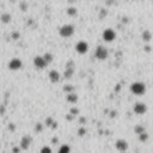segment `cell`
<instances>
[{
	"label": "cell",
	"instance_id": "6da1fadb",
	"mask_svg": "<svg viewBox=\"0 0 153 153\" xmlns=\"http://www.w3.org/2000/svg\"><path fill=\"white\" fill-rule=\"evenodd\" d=\"M130 91L134 95H144L146 92V85L144 83H140V81H135V83L130 84Z\"/></svg>",
	"mask_w": 153,
	"mask_h": 153
},
{
	"label": "cell",
	"instance_id": "7a4b0ae2",
	"mask_svg": "<svg viewBox=\"0 0 153 153\" xmlns=\"http://www.w3.org/2000/svg\"><path fill=\"white\" fill-rule=\"evenodd\" d=\"M59 34L62 37H71L74 34V26L72 24H65L59 29Z\"/></svg>",
	"mask_w": 153,
	"mask_h": 153
},
{
	"label": "cell",
	"instance_id": "3957f363",
	"mask_svg": "<svg viewBox=\"0 0 153 153\" xmlns=\"http://www.w3.org/2000/svg\"><path fill=\"white\" fill-rule=\"evenodd\" d=\"M95 56L98 59V60H105L108 59L109 56V52H108V49L103 46H98L96 48V52H95Z\"/></svg>",
	"mask_w": 153,
	"mask_h": 153
},
{
	"label": "cell",
	"instance_id": "277c9868",
	"mask_svg": "<svg viewBox=\"0 0 153 153\" xmlns=\"http://www.w3.org/2000/svg\"><path fill=\"white\" fill-rule=\"evenodd\" d=\"M102 38H103L105 42H111V41H114L116 38V33L113 29H105L103 34H102Z\"/></svg>",
	"mask_w": 153,
	"mask_h": 153
},
{
	"label": "cell",
	"instance_id": "5b68a950",
	"mask_svg": "<svg viewBox=\"0 0 153 153\" xmlns=\"http://www.w3.org/2000/svg\"><path fill=\"white\" fill-rule=\"evenodd\" d=\"M7 66H8V69H11V71H17V69H20V68H22L23 62H22V60H20V59L15 57V59H12L11 61H10Z\"/></svg>",
	"mask_w": 153,
	"mask_h": 153
},
{
	"label": "cell",
	"instance_id": "8992f818",
	"mask_svg": "<svg viewBox=\"0 0 153 153\" xmlns=\"http://www.w3.org/2000/svg\"><path fill=\"white\" fill-rule=\"evenodd\" d=\"M134 113L138 115H144L147 111V105L145 103H141V102H138V103L134 104Z\"/></svg>",
	"mask_w": 153,
	"mask_h": 153
},
{
	"label": "cell",
	"instance_id": "52a82bcc",
	"mask_svg": "<svg viewBox=\"0 0 153 153\" xmlns=\"http://www.w3.org/2000/svg\"><path fill=\"white\" fill-rule=\"evenodd\" d=\"M34 65H35V67H36L37 69H43L48 64L46 62V60H44L43 56L37 55V56H35V59H34Z\"/></svg>",
	"mask_w": 153,
	"mask_h": 153
},
{
	"label": "cell",
	"instance_id": "ba28073f",
	"mask_svg": "<svg viewBox=\"0 0 153 153\" xmlns=\"http://www.w3.org/2000/svg\"><path fill=\"white\" fill-rule=\"evenodd\" d=\"M75 50L79 54H85L89 50V43L85 42V41H80L75 44Z\"/></svg>",
	"mask_w": 153,
	"mask_h": 153
},
{
	"label": "cell",
	"instance_id": "9c48e42d",
	"mask_svg": "<svg viewBox=\"0 0 153 153\" xmlns=\"http://www.w3.org/2000/svg\"><path fill=\"white\" fill-rule=\"evenodd\" d=\"M33 142V138L29 136V135H24L22 138V140H20V144H19V147L22 150H28L30 147V145H31Z\"/></svg>",
	"mask_w": 153,
	"mask_h": 153
},
{
	"label": "cell",
	"instance_id": "30bf717a",
	"mask_svg": "<svg viewBox=\"0 0 153 153\" xmlns=\"http://www.w3.org/2000/svg\"><path fill=\"white\" fill-rule=\"evenodd\" d=\"M115 147H116L118 151H121V152H125V151H127V148H128V142H127L126 140H123V139H118V140H116V142H115Z\"/></svg>",
	"mask_w": 153,
	"mask_h": 153
},
{
	"label": "cell",
	"instance_id": "8fae6325",
	"mask_svg": "<svg viewBox=\"0 0 153 153\" xmlns=\"http://www.w3.org/2000/svg\"><path fill=\"white\" fill-rule=\"evenodd\" d=\"M48 77H49V79H50V81H52V83H57V81L60 80V73L57 72L56 69L50 71L49 74H48Z\"/></svg>",
	"mask_w": 153,
	"mask_h": 153
},
{
	"label": "cell",
	"instance_id": "7c38bea8",
	"mask_svg": "<svg viewBox=\"0 0 153 153\" xmlns=\"http://www.w3.org/2000/svg\"><path fill=\"white\" fill-rule=\"evenodd\" d=\"M141 38H142V41H145V42H150L151 38H152V34L148 31V30H144L141 34Z\"/></svg>",
	"mask_w": 153,
	"mask_h": 153
},
{
	"label": "cell",
	"instance_id": "4fadbf2b",
	"mask_svg": "<svg viewBox=\"0 0 153 153\" xmlns=\"http://www.w3.org/2000/svg\"><path fill=\"white\" fill-rule=\"evenodd\" d=\"M73 74H74V68H66L65 72H64V77H65L66 79L72 78Z\"/></svg>",
	"mask_w": 153,
	"mask_h": 153
},
{
	"label": "cell",
	"instance_id": "5bb4252c",
	"mask_svg": "<svg viewBox=\"0 0 153 153\" xmlns=\"http://www.w3.org/2000/svg\"><path fill=\"white\" fill-rule=\"evenodd\" d=\"M66 99H67V102H69V103H77V102H78V96L75 93H69V95H67Z\"/></svg>",
	"mask_w": 153,
	"mask_h": 153
},
{
	"label": "cell",
	"instance_id": "9a60e30c",
	"mask_svg": "<svg viewBox=\"0 0 153 153\" xmlns=\"http://www.w3.org/2000/svg\"><path fill=\"white\" fill-rule=\"evenodd\" d=\"M0 19H1L3 23H10V22H11V19H12V17H11L10 13H3L1 17H0Z\"/></svg>",
	"mask_w": 153,
	"mask_h": 153
},
{
	"label": "cell",
	"instance_id": "2e32d148",
	"mask_svg": "<svg viewBox=\"0 0 153 153\" xmlns=\"http://www.w3.org/2000/svg\"><path fill=\"white\" fill-rule=\"evenodd\" d=\"M134 132H135L136 134H139V135H140V134H142V133H145L146 130H145V127L142 126V125H138V126H135V127H134Z\"/></svg>",
	"mask_w": 153,
	"mask_h": 153
},
{
	"label": "cell",
	"instance_id": "e0dca14e",
	"mask_svg": "<svg viewBox=\"0 0 153 153\" xmlns=\"http://www.w3.org/2000/svg\"><path fill=\"white\" fill-rule=\"evenodd\" d=\"M66 12H67V15L68 16H75L77 13H78V11H77V8L75 7H67V10H66Z\"/></svg>",
	"mask_w": 153,
	"mask_h": 153
},
{
	"label": "cell",
	"instance_id": "ac0fdd59",
	"mask_svg": "<svg viewBox=\"0 0 153 153\" xmlns=\"http://www.w3.org/2000/svg\"><path fill=\"white\" fill-rule=\"evenodd\" d=\"M69 152H71V147L68 145H62V146L60 147V150H59L57 153H69Z\"/></svg>",
	"mask_w": 153,
	"mask_h": 153
},
{
	"label": "cell",
	"instance_id": "d6986e66",
	"mask_svg": "<svg viewBox=\"0 0 153 153\" xmlns=\"http://www.w3.org/2000/svg\"><path fill=\"white\" fill-rule=\"evenodd\" d=\"M43 57H44V60H46L47 64H52V62H53V55L50 54V53H46V54L43 55Z\"/></svg>",
	"mask_w": 153,
	"mask_h": 153
},
{
	"label": "cell",
	"instance_id": "ffe728a7",
	"mask_svg": "<svg viewBox=\"0 0 153 153\" xmlns=\"http://www.w3.org/2000/svg\"><path fill=\"white\" fill-rule=\"evenodd\" d=\"M73 90H74V87L72 85H65L64 86V91H65V92H67V95L73 93Z\"/></svg>",
	"mask_w": 153,
	"mask_h": 153
},
{
	"label": "cell",
	"instance_id": "44dd1931",
	"mask_svg": "<svg viewBox=\"0 0 153 153\" xmlns=\"http://www.w3.org/2000/svg\"><path fill=\"white\" fill-rule=\"evenodd\" d=\"M139 140H140L141 142H146V141L148 140V134L146 133V132H145V133H142V134H140V135H139Z\"/></svg>",
	"mask_w": 153,
	"mask_h": 153
},
{
	"label": "cell",
	"instance_id": "7402d4cb",
	"mask_svg": "<svg viewBox=\"0 0 153 153\" xmlns=\"http://www.w3.org/2000/svg\"><path fill=\"white\" fill-rule=\"evenodd\" d=\"M42 130H43V125L41 123V122H37L36 126H35V132H37V133H41Z\"/></svg>",
	"mask_w": 153,
	"mask_h": 153
},
{
	"label": "cell",
	"instance_id": "603a6c76",
	"mask_svg": "<svg viewBox=\"0 0 153 153\" xmlns=\"http://www.w3.org/2000/svg\"><path fill=\"white\" fill-rule=\"evenodd\" d=\"M39 153H52V147H49V146H43L42 148H41Z\"/></svg>",
	"mask_w": 153,
	"mask_h": 153
},
{
	"label": "cell",
	"instance_id": "cb8c5ba5",
	"mask_svg": "<svg viewBox=\"0 0 153 153\" xmlns=\"http://www.w3.org/2000/svg\"><path fill=\"white\" fill-rule=\"evenodd\" d=\"M53 123H54V121H53V118H52V117H47V118H46V126L52 127V126H53Z\"/></svg>",
	"mask_w": 153,
	"mask_h": 153
},
{
	"label": "cell",
	"instance_id": "d4e9b609",
	"mask_svg": "<svg viewBox=\"0 0 153 153\" xmlns=\"http://www.w3.org/2000/svg\"><path fill=\"white\" fill-rule=\"evenodd\" d=\"M86 134V128H79L78 129V135L79 136H84Z\"/></svg>",
	"mask_w": 153,
	"mask_h": 153
},
{
	"label": "cell",
	"instance_id": "484cf974",
	"mask_svg": "<svg viewBox=\"0 0 153 153\" xmlns=\"http://www.w3.org/2000/svg\"><path fill=\"white\" fill-rule=\"evenodd\" d=\"M79 114V109L78 108H75V107H73V108H71V115H78Z\"/></svg>",
	"mask_w": 153,
	"mask_h": 153
},
{
	"label": "cell",
	"instance_id": "4316f807",
	"mask_svg": "<svg viewBox=\"0 0 153 153\" xmlns=\"http://www.w3.org/2000/svg\"><path fill=\"white\" fill-rule=\"evenodd\" d=\"M19 7H20V10H22V11H26L28 4H26V3H24V1H22V3L19 4Z\"/></svg>",
	"mask_w": 153,
	"mask_h": 153
},
{
	"label": "cell",
	"instance_id": "83f0119b",
	"mask_svg": "<svg viewBox=\"0 0 153 153\" xmlns=\"http://www.w3.org/2000/svg\"><path fill=\"white\" fill-rule=\"evenodd\" d=\"M66 68H74V62L73 61H68L66 64Z\"/></svg>",
	"mask_w": 153,
	"mask_h": 153
},
{
	"label": "cell",
	"instance_id": "f1b7e54d",
	"mask_svg": "<svg viewBox=\"0 0 153 153\" xmlns=\"http://www.w3.org/2000/svg\"><path fill=\"white\" fill-rule=\"evenodd\" d=\"M19 36H20L19 33H13V34H12V38H13V39H18Z\"/></svg>",
	"mask_w": 153,
	"mask_h": 153
},
{
	"label": "cell",
	"instance_id": "f546056e",
	"mask_svg": "<svg viewBox=\"0 0 153 153\" xmlns=\"http://www.w3.org/2000/svg\"><path fill=\"white\" fill-rule=\"evenodd\" d=\"M22 150L20 147H13V150H12V153H19V151Z\"/></svg>",
	"mask_w": 153,
	"mask_h": 153
},
{
	"label": "cell",
	"instance_id": "4dcf8cb0",
	"mask_svg": "<svg viewBox=\"0 0 153 153\" xmlns=\"http://www.w3.org/2000/svg\"><path fill=\"white\" fill-rule=\"evenodd\" d=\"M116 115H117V111H111V113H110V117H111V118L115 117Z\"/></svg>",
	"mask_w": 153,
	"mask_h": 153
},
{
	"label": "cell",
	"instance_id": "1f68e13d",
	"mask_svg": "<svg viewBox=\"0 0 153 153\" xmlns=\"http://www.w3.org/2000/svg\"><path fill=\"white\" fill-rule=\"evenodd\" d=\"M8 129L13 132V130H15V125H13V123H10V125H8Z\"/></svg>",
	"mask_w": 153,
	"mask_h": 153
},
{
	"label": "cell",
	"instance_id": "d6a6232c",
	"mask_svg": "<svg viewBox=\"0 0 153 153\" xmlns=\"http://www.w3.org/2000/svg\"><path fill=\"white\" fill-rule=\"evenodd\" d=\"M144 49H145V52H147V53H148V52H151V47H150L148 44H147V46H145V47H144Z\"/></svg>",
	"mask_w": 153,
	"mask_h": 153
},
{
	"label": "cell",
	"instance_id": "836d02e7",
	"mask_svg": "<svg viewBox=\"0 0 153 153\" xmlns=\"http://www.w3.org/2000/svg\"><path fill=\"white\" fill-rule=\"evenodd\" d=\"M66 120H68V121H72L73 120V115H66Z\"/></svg>",
	"mask_w": 153,
	"mask_h": 153
},
{
	"label": "cell",
	"instance_id": "e575fe53",
	"mask_svg": "<svg viewBox=\"0 0 153 153\" xmlns=\"http://www.w3.org/2000/svg\"><path fill=\"white\" fill-rule=\"evenodd\" d=\"M52 128H53V129H56V128H57V123H56V122H54V123H53Z\"/></svg>",
	"mask_w": 153,
	"mask_h": 153
},
{
	"label": "cell",
	"instance_id": "d590c367",
	"mask_svg": "<svg viewBox=\"0 0 153 153\" xmlns=\"http://www.w3.org/2000/svg\"><path fill=\"white\" fill-rule=\"evenodd\" d=\"M0 113H1V115H4V113H5V107L4 105H1V111H0Z\"/></svg>",
	"mask_w": 153,
	"mask_h": 153
},
{
	"label": "cell",
	"instance_id": "8d00e7d4",
	"mask_svg": "<svg viewBox=\"0 0 153 153\" xmlns=\"http://www.w3.org/2000/svg\"><path fill=\"white\" fill-rule=\"evenodd\" d=\"M26 24H28V25H30V24H33V19L30 18V19L28 20V22H26Z\"/></svg>",
	"mask_w": 153,
	"mask_h": 153
},
{
	"label": "cell",
	"instance_id": "74e56055",
	"mask_svg": "<svg viewBox=\"0 0 153 153\" xmlns=\"http://www.w3.org/2000/svg\"><path fill=\"white\" fill-rule=\"evenodd\" d=\"M85 121H86V118H85V117H81V118H80V122H81V123H84Z\"/></svg>",
	"mask_w": 153,
	"mask_h": 153
},
{
	"label": "cell",
	"instance_id": "f35d334b",
	"mask_svg": "<svg viewBox=\"0 0 153 153\" xmlns=\"http://www.w3.org/2000/svg\"><path fill=\"white\" fill-rule=\"evenodd\" d=\"M120 89H121V85H116V91H120Z\"/></svg>",
	"mask_w": 153,
	"mask_h": 153
},
{
	"label": "cell",
	"instance_id": "ab89813d",
	"mask_svg": "<svg viewBox=\"0 0 153 153\" xmlns=\"http://www.w3.org/2000/svg\"><path fill=\"white\" fill-rule=\"evenodd\" d=\"M56 141H59V139H57V138H54V139H53V142H54V144H55Z\"/></svg>",
	"mask_w": 153,
	"mask_h": 153
}]
</instances>
